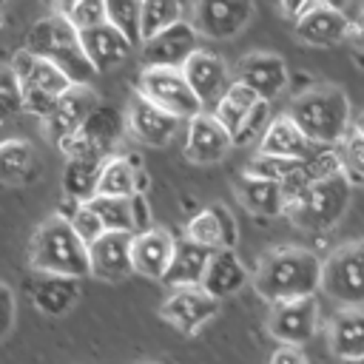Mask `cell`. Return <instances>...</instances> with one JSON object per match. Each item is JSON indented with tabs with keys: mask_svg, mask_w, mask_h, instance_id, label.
Returning a JSON list of instances; mask_svg holds the SVG:
<instances>
[{
	"mask_svg": "<svg viewBox=\"0 0 364 364\" xmlns=\"http://www.w3.org/2000/svg\"><path fill=\"white\" fill-rule=\"evenodd\" d=\"M321 270L324 262L313 250L276 247L256 264L253 290L270 304L313 299L316 290H321Z\"/></svg>",
	"mask_w": 364,
	"mask_h": 364,
	"instance_id": "obj_1",
	"label": "cell"
},
{
	"mask_svg": "<svg viewBox=\"0 0 364 364\" xmlns=\"http://www.w3.org/2000/svg\"><path fill=\"white\" fill-rule=\"evenodd\" d=\"M287 117L304 131V136L313 145L333 148L350 131L347 91L341 85H313L290 102Z\"/></svg>",
	"mask_w": 364,
	"mask_h": 364,
	"instance_id": "obj_2",
	"label": "cell"
},
{
	"mask_svg": "<svg viewBox=\"0 0 364 364\" xmlns=\"http://www.w3.org/2000/svg\"><path fill=\"white\" fill-rule=\"evenodd\" d=\"M26 51L48 60L51 65H57L74 85H91L94 80V65L88 63L82 43H80V31L60 14L51 11L46 17H40L28 34H26Z\"/></svg>",
	"mask_w": 364,
	"mask_h": 364,
	"instance_id": "obj_3",
	"label": "cell"
},
{
	"mask_svg": "<svg viewBox=\"0 0 364 364\" xmlns=\"http://www.w3.org/2000/svg\"><path fill=\"white\" fill-rule=\"evenodd\" d=\"M28 264L31 270L51 273V276H68V279L91 276L88 245L77 236L71 222L63 216H48L37 228L28 245Z\"/></svg>",
	"mask_w": 364,
	"mask_h": 364,
	"instance_id": "obj_4",
	"label": "cell"
},
{
	"mask_svg": "<svg viewBox=\"0 0 364 364\" xmlns=\"http://www.w3.org/2000/svg\"><path fill=\"white\" fill-rule=\"evenodd\" d=\"M350 199H353V182L344 173H338V176L310 185L296 199H290L287 219L301 230L321 233L341 222V216L350 208Z\"/></svg>",
	"mask_w": 364,
	"mask_h": 364,
	"instance_id": "obj_5",
	"label": "cell"
},
{
	"mask_svg": "<svg viewBox=\"0 0 364 364\" xmlns=\"http://www.w3.org/2000/svg\"><path fill=\"white\" fill-rule=\"evenodd\" d=\"M11 71H14V80L20 85L26 111L37 114L40 119L54 108V102L63 94H68L74 88V82L57 65H51L48 60H43L26 48H20L11 57Z\"/></svg>",
	"mask_w": 364,
	"mask_h": 364,
	"instance_id": "obj_6",
	"label": "cell"
},
{
	"mask_svg": "<svg viewBox=\"0 0 364 364\" xmlns=\"http://www.w3.org/2000/svg\"><path fill=\"white\" fill-rule=\"evenodd\" d=\"M139 97H145L151 105L162 108L165 114L176 117V119H193L199 117L205 108L196 100L193 88L188 85L182 68H142L139 74V85H136Z\"/></svg>",
	"mask_w": 364,
	"mask_h": 364,
	"instance_id": "obj_7",
	"label": "cell"
},
{
	"mask_svg": "<svg viewBox=\"0 0 364 364\" xmlns=\"http://www.w3.org/2000/svg\"><path fill=\"white\" fill-rule=\"evenodd\" d=\"M321 290L344 307L364 310V242H350L324 259Z\"/></svg>",
	"mask_w": 364,
	"mask_h": 364,
	"instance_id": "obj_8",
	"label": "cell"
},
{
	"mask_svg": "<svg viewBox=\"0 0 364 364\" xmlns=\"http://www.w3.org/2000/svg\"><path fill=\"white\" fill-rule=\"evenodd\" d=\"M219 313V299L205 287H173L159 304V316L182 336H196Z\"/></svg>",
	"mask_w": 364,
	"mask_h": 364,
	"instance_id": "obj_9",
	"label": "cell"
},
{
	"mask_svg": "<svg viewBox=\"0 0 364 364\" xmlns=\"http://www.w3.org/2000/svg\"><path fill=\"white\" fill-rule=\"evenodd\" d=\"M199 51V34L191 17L165 28L162 34L145 40L139 46L142 68H185V63Z\"/></svg>",
	"mask_w": 364,
	"mask_h": 364,
	"instance_id": "obj_10",
	"label": "cell"
},
{
	"mask_svg": "<svg viewBox=\"0 0 364 364\" xmlns=\"http://www.w3.org/2000/svg\"><path fill=\"white\" fill-rule=\"evenodd\" d=\"M97 105H100V100H97V94H94L91 85H74L43 117V128L51 136V142L60 145V142L77 136L85 128V122L91 119V114L97 111Z\"/></svg>",
	"mask_w": 364,
	"mask_h": 364,
	"instance_id": "obj_11",
	"label": "cell"
},
{
	"mask_svg": "<svg viewBox=\"0 0 364 364\" xmlns=\"http://www.w3.org/2000/svg\"><path fill=\"white\" fill-rule=\"evenodd\" d=\"M350 28H353V20L338 6L318 3V0H310L307 11L293 23V34L301 43L316 46V48H327V46L350 40Z\"/></svg>",
	"mask_w": 364,
	"mask_h": 364,
	"instance_id": "obj_12",
	"label": "cell"
},
{
	"mask_svg": "<svg viewBox=\"0 0 364 364\" xmlns=\"http://www.w3.org/2000/svg\"><path fill=\"white\" fill-rule=\"evenodd\" d=\"M233 80L247 85L259 100L270 102L276 100L284 88H287V65L279 54H270V51H253V54H245L236 68H233Z\"/></svg>",
	"mask_w": 364,
	"mask_h": 364,
	"instance_id": "obj_13",
	"label": "cell"
},
{
	"mask_svg": "<svg viewBox=\"0 0 364 364\" xmlns=\"http://www.w3.org/2000/svg\"><path fill=\"white\" fill-rule=\"evenodd\" d=\"M233 148V136L228 128L213 117V111H202L185 128V159L193 165H213L228 156Z\"/></svg>",
	"mask_w": 364,
	"mask_h": 364,
	"instance_id": "obj_14",
	"label": "cell"
},
{
	"mask_svg": "<svg viewBox=\"0 0 364 364\" xmlns=\"http://www.w3.org/2000/svg\"><path fill=\"white\" fill-rule=\"evenodd\" d=\"M191 23L199 37L208 40H230L236 37L253 17V6L245 0L236 3H196L191 6Z\"/></svg>",
	"mask_w": 364,
	"mask_h": 364,
	"instance_id": "obj_15",
	"label": "cell"
},
{
	"mask_svg": "<svg viewBox=\"0 0 364 364\" xmlns=\"http://www.w3.org/2000/svg\"><path fill=\"white\" fill-rule=\"evenodd\" d=\"M318 324V304L316 299H299V301H284L273 304L267 316V330L273 338H279L287 347H299L313 338Z\"/></svg>",
	"mask_w": 364,
	"mask_h": 364,
	"instance_id": "obj_16",
	"label": "cell"
},
{
	"mask_svg": "<svg viewBox=\"0 0 364 364\" xmlns=\"http://www.w3.org/2000/svg\"><path fill=\"white\" fill-rule=\"evenodd\" d=\"M182 74H185L188 85L193 88L196 100L202 102V108H208V105L216 108V102H219V100L225 97V91L233 85L230 68L225 65V60L216 57V54H210V51H202V48L185 63Z\"/></svg>",
	"mask_w": 364,
	"mask_h": 364,
	"instance_id": "obj_17",
	"label": "cell"
},
{
	"mask_svg": "<svg viewBox=\"0 0 364 364\" xmlns=\"http://www.w3.org/2000/svg\"><path fill=\"white\" fill-rule=\"evenodd\" d=\"M125 117H128V131L134 134V139L142 142V145H151V148L168 145V142L176 136L179 122H182V119L165 114L162 108L151 105V102H148L145 97H139V94H134V100L128 102Z\"/></svg>",
	"mask_w": 364,
	"mask_h": 364,
	"instance_id": "obj_18",
	"label": "cell"
},
{
	"mask_svg": "<svg viewBox=\"0 0 364 364\" xmlns=\"http://www.w3.org/2000/svg\"><path fill=\"white\" fill-rule=\"evenodd\" d=\"M134 233H102L91 247H88V262H91V276L102 282H119L134 273Z\"/></svg>",
	"mask_w": 364,
	"mask_h": 364,
	"instance_id": "obj_19",
	"label": "cell"
},
{
	"mask_svg": "<svg viewBox=\"0 0 364 364\" xmlns=\"http://www.w3.org/2000/svg\"><path fill=\"white\" fill-rule=\"evenodd\" d=\"M188 239L208 250H233L239 239L236 219L222 202H213L188 219Z\"/></svg>",
	"mask_w": 364,
	"mask_h": 364,
	"instance_id": "obj_20",
	"label": "cell"
},
{
	"mask_svg": "<svg viewBox=\"0 0 364 364\" xmlns=\"http://www.w3.org/2000/svg\"><path fill=\"white\" fill-rule=\"evenodd\" d=\"M259 154L262 156H279V159H293V162H304L316 154V145L304 136V131L287 117L279 114L270 119L267 131L259 139Z\"/></svg>",
	"mask_w": 364,
	"mask_h": 364,
	"instance_id": "obj_21",
	"label": "cell"
},
{
	"mask_svg": "<svg viewBox=\"0 0 364 364\" xmlns=\"http://www.w3.org/2000/svg\"><path fill=\"white\" fill-rule=\"evenodd\" d=\"M173 250H176V239L165 230V228H151L145 233L134 236V273H142L148 279H165L171 262H173Z\"/></svg>",
	"mask_w": 364,
	"mask_h": 364,
	"instance_id": "obj_22",
	"label": "cell"
},
{
	"mask_svg": "<svg viewBox=\"0 0 364 364\" xmlns=\"http://www.w3.org/2000/svg\"><path fill=\"white\" fill-rule=\"evenodd\" d=\"M80 43H82V51H85V57H88V63L94 65L97 74L119 68L131 57V48H134L111 23H102L97 28L82 31Z\"/></svg>",
	"mask_w": 364,
	"mask_h": 364,
	"instance_id": "obj_23",
	"label": "cell"
},
{
	"mask_svg": "<svg viewBox=\"0 0 364 364\" xmlns=\"http://www.w3.org/2000/svg\"><path fill=\"white\" fill-rule=\"evenodd\" d=\"M330 353L344 361H364V310L361 307H344L327 330Z\"/></svg>",
	"mask_w": 364,
	"mask_h": 364,
	"instance_id": "obj_24",
	"label": "cell"
},
{
	"mask_svg": "<svg viewBox=\"0 0 364 364\" xmlns=\"http://www.w3.org/2000/svg\"><path fill=\"white\" fill-rule=\"evenodd\" d=\"M80 299V279L68 276H51V273H37L31 284V301L43 316L60 318L65 316Z\"/></svg>",
	"mask_w": 364,
	"mask_h": 364,
	"instance_id": "obj_25",
	"label": "cell"
},
{
	"mask_svg": "<svg viewBox=\"0 0 364 364\" xmlns=\"http://www.w3.org/2000/svg\"><path fill=\"white\" fill-rule=\"evenodd\" d=\"M233 191H236L239 202L256 216H282V213H287V193L279 182L239 173L236 182H233Z\"/></svg>",
	"mask_w": 364,
	"mask_h": 364,
	"instance_id": "obj_26",
	"label": "cell"
},
{
	"mask_svg": "<svg viewBox=\"0 0 364 364\" xmlns=\"http://www.w3.org/2000/svg\"><path fill=\"white\" fill-rule=\"evenodd\" d=\"M210 253L208 247L191 242L188 236L185 239H176V250H173V262L165 273V284L173 290V287H202V279H205V270H208V262H210Z\"/></svg>",
	"mask_w": 364,
	"mask_h": 364,
	"instance_id": "obj_27",
	"label": "cell"
},
{
	"mask_svg": "<svg viewBox=\"0 0 364 364\" xmlns=\"http://www.w3.org/2000/svg\"><path fill=\"white\" fill-rule=\"evenodd\" d=\"M245 282H247V267H245V262L239 259L236 250H213L210 253L202 287L213 299H225V296L239 293L245 287Z\"/></svg>",
	"mask_w": 364,
	"mask_h": 364,
	"instance_id": "obj_28",
	"label": "cell"
},
{
	"mask_svg": "<svg viewBox=\"0 0 364 364\" xmlns=\"http://www.w3.org/2000/svg\"><path fill=\"white\" fill-rule=\"evenodd\" d=\"M108 156H82V159H68L63 168V193L65 199L74 202H91L100 193V179Z\"/></svg>",
	"mask_w": 364,
	"mask_h": 364,
	"instance_id": "obj_29",
	"label": "cell"
},
{
	"mask_svg": "<svg viewBox=\"0 0 364 364\" xmlns=\"http://www.w3.org/2000/svg\"><path fill=\"white\" fill-rule=\"evenodd\" d=\"M259 102H264V100H259L247 85H242V82H236L233 80V85L225 91V97L216 102V108H213V117L228 128V134L236 139L239 134H242V128L247 125V119L253 117V111L259 108Z\"/></svg>",
	"mask_w": 364,
	"mask_h": 364,
	"instance_id": "obj_30",
	"label": "cell"
},
{
	"mask_svg": "<svg viewBox=\"0 0 364 364\" xmlns=\"http://www.w3.org/2000/svg\"><path fill=\"white\" fill-rule=\"evenodd\" d=\"M125 122H128V117H125L119 108L100 102L97 111L91 114V119L85 122V128H82L80 134H82V139L91 145V151H97V154H102V156H111V148H114V142L119 139Z\"/></svg>",
	"mask_w": 364,
	"mask_h": 364,
	"instance_id": "obj_31",
	"label": "cell"
},
{
	"mask_svg": "<svg viewBox=\"0 0 364 364\" xmlns=\"http://www.w3.org/2000/svg\"><path fill=\"white\" fill-rule=\"evenodd\" d=\"M37 173V151L28 139L0 142V185H26Z\"/></svg>",
	"mask_w": 364,
	"mask_h": 364,
	"instance_id": "obj_32",
	"label": "cell"
},
{
	"mask_svg": "<svg viewBox=\"0 0 364 364\" xmlns=\"http://www.w3.org/2000/svg\"><path fill=\"white\" fill-rule=\"evenodd\" d=\"M142 168H134L128 156H108L100 179V193L97 196H117V199H131L136 193V173Z\"/></svg>",
	"mask_w": 364,
	"mask_h": 364,
	"instance_id": "obj_33",
	"label": "cell"
},
{
	"mask_svg": "<svg viewBox=\"0 0 364 364\" xmlns=\"http://www.w3.org/2000/svg\"><path fill=\"white\" fill-rule=\"evenodd\" d=\"M191 9H185L182 3H168V0H148L142 3V43L162 34L165 28L176 26L179 20L188 17Z\"/></svg>",
	"mask_w": 364,
	"mask_h": 364,
	"instance_id": "obj_34",
	"label": "cell"
},
{
	"mask_svg": "<svg viewBox=\"0 0 364 364\" xmlns=\"http://www.w3.org/2000/svg\"><path fill=\"white\" fill-rule=\"evenodd\" d=\"M102 222L108 233H136L134 230V213H131V199H117V196H94L85 202Z\"/></svg>",
	"mask_w": 364,
	"mask_h": 364,
	"instance_id": "obj_35",
	"label": "cell"
},
{
	"mask_svg": "<svg viewBox=\"0 0 364 364\" xmlns=\"http://www.w3.org/2000/svg\"><path fill=\"white\" fill-rule=\"evenodd\" d=\"M338 159L341 171L353 185H364V131L358 125H350V131L338 142Z\"/></svg>",
	"mask_w": 364,
	"mask_h": 364,
	"instance_id": "obj_36",
	"label": "cell"
},
{
	"mask_svg": "<svg viewBox=\"0 0 364 364\" xmlns=\"http://www.w3.org/2000/svg\"><path fill=\"white\" fill-rule=\"evenodd\" d=\"M108 23L131 43V46H142V3H108Z\"/></svg>",
	"mask_w": 364,
	"mask_h": 364,
	"instance_id": "obj_37",
	"label": "cell"
},
{
	"mask_svg": "<svg viewBox=\"0 0 364 364\" xmlns=\"http://www.w3.org/2000/svg\"><path fill=\"white\" fill-rule=\"evenodd\" d=\"M80 34L88 28H97L102 23H108V3L102 0H77V3H65L57 9Z\"/></svg>",
	"mask_w": 364,
	"mask_h": 364,
	"instance_id": "obj_38",
	"label": "cell"
},
{
	"mask_svg": "<svg viewBox=\"0 0 364 364\" xmlns=\"http://www.w3.org/2000/svg\"><path fill=\"white\" fill-rule=\"evenodd\" d=\"M23 111H26V102H23L20 85L14 80V71H11V65H0V125L14 122Z\"/></svg>",
	"mask_w": 364,
	"mask_h": 364,
	"instance_id": "obj_39",
	"label": "cell"
},
{
	"mask_svg": "<svg viewBox=\"0 0 364 364\" xmlns=\"http://www.w3.org/2000/svg\"><path fill=\"white\" fill-rule=\"evenodd\" d=\"M296 165H299V162H293V159H279V156H262V154H256V156L245 165V171H242V173H247V176H259V179H270V182L284 185V179L296 171Z\"/></svg>",
	"mask_w": 364,
	"mask_h": 364,
	"instance_id": "obj_40",
	"label": "cell"
},
{
	"mask_svg": "<svg viewBox=\"0 0 364 364\" xmlns=\"http://www.w3.org/2000/svg\"><path fill=\"white\" fill-rule=\"evenodd\" d=\"M68 222H71V228L77 230V236H80V239H82L88 247H91V245H94V242H97L102 233H108V230L102 228L100 216H97V213L88 208V205H80Z\"/></svg>",
	"mask_w": 364,
	"mask_h": 364,
	"instance_id": "obj_41",
	"label": "cell"
},
{
	"mask_svg": "<svg viewBox=\"0 0 364 364\" xmlns=\"http://www.w3.org/2000/svg\"><path fill=\"white\" fill-rule=\"evenodd\" d=\"M131 213H134V230L136 233H145L151 230V208L145 202V193H134L131 196ZM134 233V236H136Z\"/></svg>",
	"mask_w": 364,
	"mask_h": 364,
	"instance_id": "obj_42",
	"label": "cell"
},
{
	"mask_svg": "<svg viewBox=\"0 0 364 364\" xmlns=\"http://www.w3.org/2000/svg\"><path fill=\"white\" fill-rule=\"evenodd\" d=\"M14 324V293L9 284H0V338Z\"/></svg>",
	"mask_w": 364,
	"mask_h": 364,
	"instance_id": "obj_43",
	"label": "cell"
},
{
	"mask_svg": "<svg viewBox=\"0 0 364 364\" xmlns=\"http://www.w3.org/2000/svg\"><path fill=\"white\" fill-rule=\"evenodd\" d=\"M270 364H310V361L304 358V353H301L299 347H287V344H282V347L270 355Z\"/></svg>",
	"mask_w": 364,
	"mask_h": 364,
	"instance_id": "obj_44",
	"label": "cell"
},
{
	"mask_svg": "<svg viewBox=\"0 0 364 364\" xmlns=\"http://www.w3.org/2000/svg\"><path fill=\"white\" fill-rule=\"evenodd\" d=\"M350 43L358 54H364V11L353 20V28H350Z\"/></svg>",
	"mask_w": 364,
	"mask_h": 364,
	"instance_id": "obj_45",
	"label": "cell"
},
{
	"mask_svg": "<svg viewBox=\"0 0 364 364\" xmlns=\"http://www.w3.org/2000/svg\"><path fill=\"white\" fill-rule=\"evenodd\" d=\"M353 60H355V63H358V65L364 68V54H358V51H353Z\"/></svg>",
	"mask_w": 364,
	"mask_h": 364,
	"instance_id": "obj_46",
	"label": "cell"
},
{
	"mask_svg": "<svg viewBox=\"0 0 364 364\" xmlns=\"http://www.w3.org/2000/svg\"><path fill=\"white\" fill-rule=\"evenodd\" d=\"M355 125H358V128H361V131H364V111H361V114H358V119H355Z\"/></svg>",
	"mask_w": 364,
	"mask_h": 364,
	"instance_id": "obj_47",
	"label": "cell"
},
{
	"mask_svg": "<svg viewBox=\"0 0 364 364\" xmlns=\"http://www.w3.org/2000/svg\"><path fill=\"white\" fill-rule=\"evenodd\" d=\"M344 364H364V361H344Z\"/></svg>",
	"mask_w": 364,
	"mask_h": 364,
	"instance_id": "obj_48",
	"label": "cell"
},
{
	"mask_svg": "<svg viewBox=\"0 0 364 364\" xmlns=\"http://www.w3.org/2000/svg\"><path fill=\"white\" fill-rule=\"evenodd\" d=\"M0 26H3V9H0Z\"/></svg>",
	"mask_w": 364,
	"mask_h": 364,
	"instance_id": "obj_49",
	"label": "cell"
},
{
	"mask_svg": "<svg viewBox=\"0 0 364 364\" xmlns=\"http://www.w3.org/2000/svg\"><path fill=\"white\" fill-rule=\"evenodd\" d=\"M361 11H364V9H361Z\"/></svg>",
	"mask_w": 364,
	"mask_h": 364,
	"instance_id": "obj_50",
	"label": "cell"
}]
</instances>
